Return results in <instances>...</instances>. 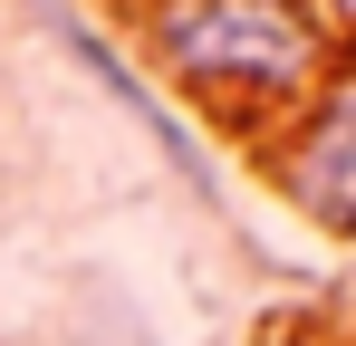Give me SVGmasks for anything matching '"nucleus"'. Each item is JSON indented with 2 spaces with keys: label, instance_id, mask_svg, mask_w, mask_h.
<instances>
[{
  "label": "nucleus",
  "instance_id": "nucleus-1",
  "mask_svg": "<svg viewBox=\"0 0 356 346\" xmlns=\"http://www.w3.org/2000/svg\"><path fill=\"white\" fill-rule=\"evenodd\" d=\"M164 58L183 77H202L212 97H289L318 77V39L289 0H174L164 10Z\"/></svg>",
  "mask_w": 356,
  "mask_h": 346
},
{
  "label": "nucleus",
  "instance_id": "nucleus-2",
  "mask_svg": "<svg viewBox=\"0 0 356 346\" xmlns=\"http://www.w3.org/2000/svg\"><path fill=\"white\" fill-rule=\"evenodd\" d=\"M289 192L318 212V222L356 231V87H337L327 106L298 125V145H289Z\"/></svg>",
  "mask_w": 356,
  "mask_h": 346
}]
</instances>
